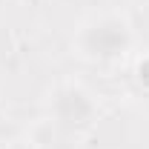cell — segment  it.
I'll return each mask as SVG.
<instances>
[{
  "mask_svg": "<svg viewBox=\"0 0 149 149\" xmlns=\"http://www.w3.org/2000/svg\"><path fill=\"white\" fill-rule=\"evenodd\" d=\"M135 80H138L141 89L149 92V52H143V55L135 60Z\"/></svg>",
  "mask_w": 149,
  "mask_h": 149,
  "instance_id": "3957f363",
  "label": "cell"
},
{
  "mask_svg": "<svg viewBox=\"0 0 149 149\" xmlns=\"http://www.w3.org/2000/svg\"><path fill=\"white\" fill-rule=\"evenodd\" d=\"M46 109L49 118L63 129H86L97 120V97L92 89H86L77 80H63L52 86V92L46 97Z\"/></svg>",
  "mask_w": 149,
  "mask_h": 149,
  "instance_id": "7a4b0ae2",
  "label": "cell"
},
{
  "mask_svg": "<svg viewBox=\"0 0 149 149\" xmlns=\"http://www.w3.org/2000/svg\"><path fill=\"white\" fill-rule=\"evenodd\" d=\"M29 3H32V0H29Z\"/></svg>",
  "mask_w": 149,
  "mask_h": 149,
  "instance_id": "5b68a950",
  "label": "cell"
},
{
  "mask_svg": "<svg viewBox=\"0 0 149 149\" xmlns=\"http://www.w3.org/2000/svg\"><path fill=\"white\" fill-rule=\"evenodd\" d=\"M135 29L120 12H100L86 17L72 37V49L77 57L89 63H115L132 52Z\"/></svg>",
  "mask_w": 149,
  "mask_h": 149,
  "instance_id": "6da1fadb",
  "label": "cell"
},
{
  "mask_svg": "<svg viewBox=\"0 0 149 149\" xmlns=\"http://www.w3.org/2000/svg\"><path fill=\"white\" fill-rule=\"evenodd\" d=\"M0 149H35L29 141H9V143H3Z\"/></svg>",
  "mask_w": 149,
  "mask_h": 149,
  "instance_id": "277c9868",
  "label": "cell"
}]
</instances>
